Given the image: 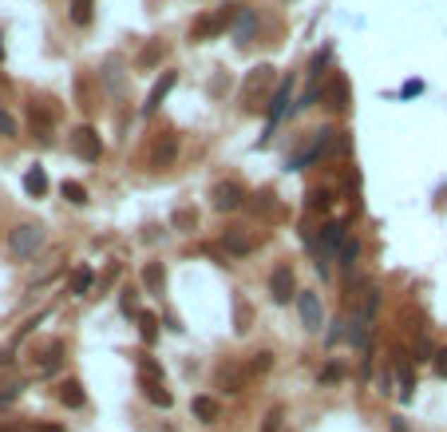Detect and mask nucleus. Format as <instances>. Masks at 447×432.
I'll list each match as a JSON object with an SVG mask.
<instances>
[{
    "label": "nucleus",
    "instance_id": "obj_3",
    "mask_svg": "<svg viewBox=\"0 0 447 432\" xmlns=\"http://www.w3.org/2000/svg\"><path fill=\"white\" fill-rule=\"evenodd\" d=\"M71 151L80 155L83 163H100L103 159V139L95 127H76L71 131Z\"/></svg>",
    "mask_w": 447,
    "mask_h": 432
},
{
    "label": "nucleus",
    "instance_id": "obj_7",
    "mask_svg": "<svg viewBox=\"0 0 447 432\" xmlns=\"http://www.w3.org/2000/svg\"><path fill=\"white\" fill-rule=\"evenodd\" d=\"M28 123H32V131H36L44 143H52V123H56V111H52L48 103H36V100H32L28 103Z\"/></svg>",
    "mask_w": 447,
    "mask_h": 432
},
{
    "label": "nucleus",
    "instance_id": "obj_32",
    "mask_svg": "<svg viewBox=\"0 0 447 432\" xmlns=\"http://www.w3.org/2000/svg\"><path fill=\"white\" fill-rule=\"evenodd\" d=\"M269 365H273V353H254V357H249V373H269Z\"/></svg>",
    "mask_w": 447,
    "mask_h": 432
},
{
    "label": "nucleus",
    "instance_id": "obj_9",
    "mask_svg": "<svg viewBox=\"0 0 447 432\" xmlns=\"http://www.w3.org/2000/svg\"><path fill=\"white\" fill-rule=\"evenodd\" d=\"M179 83V71H162V80L150 88V95H147V103H143V115H155V111L162 107V100L170 95V88Z\"/></svg>",
    "mask_w": 447,
    "mask_h": 432
},
{
    "label": "nucleus",
    "instance_id": "obj_6",
    "mask_svg": "<svg viewBox=\"0 0 447 432\" xmlns=\"http://www.w3.org/2000/svg\"><path fill=\"white\" fill-rule=\"evenodd\" d=\"M210 199H214V211H238L242 202H246V191H242L238 182H218L214 191H210Z\"/></svg>",
    "mask_w": 447,
    "mask_h": 432
},
{
    "label": "nucleus",
    "instance_id": "obj_8",
    "mask_svg": "<svg viewBox=\"0 0 447 432\" xmlns=\"http://www.w3.org/2000/svg\"><path fill=\"white\" fill-rule=\"evenodd\" d=\"M269 83H273V68H269V64H258V68L246 76V83H242V100L254 103V95H261Z\"/></svg>",
    "mask_w": 447,
    "mask_h": 432
},
{
    "label": "nucleus",
    "instance_id": "obj_24",
    "mask_svg": "<svg viewBox=\"0 0 447 432\" xmlns=\"http://www.w3.org/2000/svg\"><path fill=\"white\" fill-rule=\"evenodd\" d=\"M162 60V40H150L147 48L139 52V60H135V68H143V71H150L155 64Z\"/></svg>",
    "mask_w": 447,
    "mask_h": 432
},
{
    "label": "nucleus",
    "instance_id": "obj_20",
    "mask_svg": "<svg viewBox=\"0 0 447 432\" xmlns=\"http://www.w3.org/2000/svg\"><path fill=\"white\" fill-rule=\"evenodd\" d=\"M100 76H103V83H107V88L115 91V95L123 91V60H119V56H111V60L103 64V71H100Z\"/></svg>",
    "mask_w": 447,
    "mask_h": 432
},
{
    "label": "nucleus",
    "instance_id": "obj_15",
    "mask_svg": "<svg viewBox=\"0 0 447 432\" xmlns=\"http://www.w3.org/2000/svg\"><path fill=\"white\" fill-rule=\"evenodd\" d=\"M56 397H60V404H68V409H83V401H88V397H83V385L76 381V377L60 381V392H56Z\"/></svg>",
    "mask_w": 447,
    "mask_h": 432
},
{
    "label": "nucleus",
    "instance_id": "obj_26",
    "mask_svg": "<svg viewBox=\"0 0 447 432\" xmlns=\"http://www.w3.org/2000/svg\"><path fill=\"white\" fill-rule=\"evenodd\" d=\"M242 385H246V373H242V369H222V373H218V389L242 392Z\"/></svg>",
    "mask_w": 447,
    "mask_h": 432
},
{
    "label": "nucleus",
    "instance_id": "obj_18",
    "mask_svg": "<svg viewBox=\"0 0 447 432\" xmlns=\"http://www.w3.org/2000/svg\"><path fill=\"white\" fill-rule=\"evenodd\" d=\"M143 286H147L150 293H162V286H167V270H162V262H147V266H143Z\"/></svg>",
    "mask_w": 447,
    "mask_h": 432
},
{
    "label": "nucleus",
    "instance_id": "obj_31",
    "mask_svg": "<svg viewBox=\"0 0 447 432\" xmlns=\"http://www.w3.org/2000/svg\"><path fill=\"white\" fill-rule=\"evenodd\" d=\"M139 381H162V365L150 361V357H139Z\"/></svg>",
    "mask_w": 447,
    "mask_h": 432
},
{
    "label": "nucleus",
    "instance_id": "obj_5",
    "mask_svg": "<svg viewBox=\"0 0 447 432\" xmlns=\"http://www.w3.org/2000/svg\"><path fill=\"white\" fill-rule=\"evenodd\" d=\"M297 313H301V322H305V329L321 333V325H325V310H321L317 293H297Z\"/></svg>",
    "mask_w": 447,
    "mask_h": 432
},
{
    "label": "nucleus",
    "instance_id": "obj_16",
    "mask_svg": "<svg viewBox=\"0 0 447 432\" xmlns=\"http://www.w3.org/2000/svg\"><path fill=\"white\" fill-rule=\"evenodd\" d=\"M139 389L147 392V401L159 404V409H170V404H174V397H170V389L162 381H139Z\"/></svg>",
    "mask_w": 447,
    "mask_h": 432
},
{
    "label": "nucleus",
    "instance_id": "obj_23",
    "mask_svg": "<svg viewBox=\"0 0 447 432\" xmlns=\"http://www.w3.org/2000/svg\"><path fill=\"white\" fill-rule=\"evenodd\" d=\"M139 333H143V341L147 345L159 341V317H155L150 310H139Z\"/></svg>",
    "mask_w": 447,
    "mask_h": 432
},
{
    "label": "nucleus",
    "instance_id": "obj_19",
    "mask_svg": "<svg viewBox=\"0 0 447 432\" xmlns=\"http://www.w3.org/2000/svg\"><path fill=\"white\" fill-rule=\"evenodd\" d=\"M289 91H293V76H289V80H281V83H278V91H273V103H269V119H273V123H278L281 115H285Z\"/></svg>",
    "mask_w": 447,
    "mask_h": 432
},
{
    "label": "nucleus",
    "instance_id": "obj_33",
    "mask_svg": "<svg viewBox=\"0 0 447 432\" xmlns=\"http://www.w3.org/2000/svg\"><path fill=\"white\" fill-rule=\"evenodd\" d=\"M281 421H285V412H281V409H269L266 421H261V432H281Z\"/></svg>",
    "mask_w": 447,
    "mask_h": 432
},
{
    "label": "nucleus",
    "instance_id": "obj_4",
    "mask_svg": "<svg viewBox=\"0 0 447 432\" xmlns=\"http://www.w3.org/2000/svg\"><path fill=\"white\" fill-rule=\"evenodd\" d=\"M269 293H273L278 305H285L289 298H297V281H293V270H289V266H278V270L269 274Z\"/></svg>",
    "mask_w": 447,
    "mask_h": 432
},
{
    "label": "nucleus",
    "instance_id": "obj_2",
    "mask_svg": "<svg viewBox=\"0 0 447 432\" xmlns=\"http://www.w3.org/2000/svg\"><path fill=\"white\" fill-rule=\"evenodd\" d=\"M234 12H238V4H230V8L210 12L202 21H194L190 24V40H214V36H222V32L230 28V21H234Z\"/></svg>",
    "mask_w": 447,
    "mask_h": 432
},
{
    "label": "nucleus",
    "instance_id": "obj_29",
    "mask_svg": "<svg viewBox=\"0 0 447 432\" xmlns=\"http://www.w3.org/2000/svg\"><path fill=\"white\" fill-rule=\"evenodd\" d=\"M249 325H254V313H249L246 298H238V302H234V329H238V333H246Z\"/></svg>",
    "mask_w": 447,
    "mask_h": 432
},
{
    "label": "nucleus",
    "instance_id": "obj_11",
    "mask_svg": "<svg viewBox=\"0 0 447 432\" xmlns=\"http://www.w3.org/2000/svg\"><path fill=\"white\" fill-rule=\"evenodd\" d=\"M230 28H234V40L238 44H249V36H254V28H258V12L254 8H242L234 12V21H230Z\"/></svg>",
    "mask_w": 447,
    "mask_h": 432
},
{
    "label": "nucleus",
    "instance_id": "obj_14",
    "mask_svg": "<svg viewBox=\"0 0 447 432\" xmlns=\"http://www.w3.org/2000/svg\"><path fill=\"white\" fill-rule=\"evenodd\" d=\"M91 281H95V274H91V266H76L68 278V293L71 298H88L91 293Z\"/></svg>",
    "mask_w": 447,
    "mask_h": 432
},
{
    "label": "nucleus",
    "instance_id": "obj_39",
    "mask_svg": "<svg viewBox=\"0 0 447 432\" xmlns=\"http://www.w3.org/2000/svg\"><path fill=\"white\" fill-rule=\"evenodd\" d=\"M40 322H44V313H40V317H28V322L20 325V333H16V341H24V337H28V333L36 329V325H40Z\"/></svg>",
    "mask_w": 447,
    "mask_h": 432
},
{
    "label": "nucleus",
    "instance_id": "obj_12",
    "mask_svg": "<svg viewBox=\"0 0 447 432\" xmlns=\"http://www.w3.org/2000/svg\"><path fill=\"white\" fill-rule=\"evenodd\" d=\"M174 155H179V139H174V135H162V139L155 143V151H150V167H170Z\"/></svg>",
    "mask_w": 447,
    "mask_h": 432
},
{
    "label": "nucleus",
    "instance_id": "obj_25",
    "mask_svg": "<svg viewBox=\"0 0 447 432\" xmlns=\"http://www.w3.org/2000/svg\"><path fill=\"white\" fill-rule=\"evenodd\" d=\"M91 16H95V0H71V21L80 24V28H88Z\"/></svg>",
    "mask_w": 447,
    "mask_h": 432
},
{
    "label": "nucleus",
    "instance_id": "obj_44",
    "mask_svg": "<svg viewBox=\"0 0 447 432\" xmlns=\"http://www.w3.org/2000/svg\"><path fill=\"white\" fill-rule=\"evenodd\" d=\"M32 432H64V428H60V424H52V421H48V424H36Z\"/></svg>",
    "mask_w": 447,
    "mask_h": 432
},
{
    "label": "nucleus",
    "instance_id": "obj_13",
    "mask_svg": "<svg viewBox=\"0 0 447 432\" xmlns=\"http://www.w3.org/2000/svg\"><path fill=\"white\" fill-rule=\"evenodd\" d=\"M190 412H194V416H198L202 424H218L222 404L214 401V397H194V401H190Z\"/></svg>",
    "mask_w": 447,
    "mask_h": 432
},
{
    "label": "nucleus",
    "instance_id": "obj_27",
    "mask_svg": "<svg viewBox=\"0 0 447 432\" xmlns=\"http://www.w3.org/2000/svg\"><path fill=\"white\" fill-rule=\"evenodd\" d=\"M305 206L309 211H328V206H333V194H328L325 187H313V191L305 194Z\"/></svg>",
    "mask_w": 447,
    "mask_h": 432
},
{
    "label": "nucleus",
    "instance_id": "obj_1",
    "mask_svg": "<svg viewBox=\"0 0 447 432\" xmlns=\"http://www.w3.org/2000/svg\"><path fill=\"white\" fill-rule=\"evenodd\" d=\"M44 246V226H36V222H24V226H16V230L8 234V250L12 258H32V254Z\"/></svg>",
    "mask_w": 447,
    "mask_h": 432
},
{
    "label": "nucleus",
    "instance_id": "obj_42",
    "mask_svg": "<svg viewBox=\"0 0 447 432\" xmlns=\"http://www.w3.org/2000/svg\"><path fill=\"white\" fill-rule=\"evenodd\" d=\"M419 91H424V83H419V80H412V83H404V95H419Z\"/></svg>",
    "mask_w": 447,
    "mask_h": 432
},
{
    "label": "nucleus",
    "instance_id": "obj_37",
    "mask_svg": "<svg viewBox=\"0 0 447 432\" xmlns=\"http://www.w3.org/2000/svg\"><path fill=\"white\" fill-rule=\"evenodd\" d=\"M16 397H20V385H8V389H0V409H4V404H12Z\"/></svg>",
    "mask_w": 447,
    "mask_h": 432
},
{
    "label": "nucleus",
    "instance_id": "obj_10",
    "mask_svg": "<svg viewBox=\"0 0 447 432\" xmlns=\"http://www.w3.org/2000/svg\"><path fill=\"white\" fill-rule=\"evenodd\" d=\"M325 103H328L333 111H345L348 103H352V91H348V80L340 76V71L333 76V80H328V88H325Z\"/></svg>",
    "mask_w": 447,
    "mask_h": 432
},
{
    "label": "nucleus",
    "instance_id": "obj_36",
    "mask_svg": "<svg viewBox=\"0 0 447 432\" xmlns=\"http://www.w3.org/2000/svg\"><path fill=\"white\" fill-rule=\"evenodd\" d=\"M0 135H8V139L16 135V119H12L8 111H0Z\"/></svg>",
    "mask_w": 447,
    "mask_h": 432
},
{
    "label": "nucleus",
    "instance_id": "obj_30",
    "mask_svg": "<svg viewBox=\"0 0 447 432\" xmlns=\"http://www.w3.org/2000/svg\"><path fill=\"white\" fill-rule=\"evenodd\" d=\"M337 254H340V262H345L348 270H352V266H357V258H360V242H357V238H345Z\"/></svg>",
    "mask_w": 447,
    "mask_h": 432
},
{
    "label": "nucleus",
    "instance_id": "obj_21",
    "mask_svg": "<svg viewBox=\"0 0 447 432\" xmlns=\"http://www.w3.org/2000/svg\"><path fill=\"white\" fill-rule=\"evenodd\" d=\"M170 226L182 230V234H190L194 226H198V211H194V206H179V211L170 214Z\"/></svg>",
    "mask_w": 447,
    "mask_h": 432
},
{
    "label": "nucleus",
    "instance_id": "obj_43",
    "mask_svg": "<svg viewBox=\"0 0 447 432\" xmlns=\"http://www.w3.org/2000/svg\"><path fill=\"white\" fill-rule=\"evenodd\" d=\"M0 432H32V424H4Z\"/></svg>",
    "mask_w": 447,
    "mask_h": 432
},
{
    "label": "nucleus",
    "instance_id": "obj_41",
    "mask_svg": "<svg viewBox=\"0 0 447 432\" xmlns=\"http://www.w3.org/2000/svg\"><path fill=\"white\" fill-rule=\"evenodd\" d=\"M380 392H392V369L384 365V373H380Z\"/></svg>",
    "mask_w": 447,
    "mask_h": 432
},
{
    "label": "nucleus",
    "instance_id": "obj_45",
    "mask_svg": "<svg viewBox=\"0 0 447 432\" xmlns=\"http://www.w3.org/2000/svg\"><path fill=\"white\" fill-rule=\"evenodd\" d=\"M0 64H4V40H0Z\"/></svg>",
    "mask_w": 447,
    "mask_h": 432
},
{
    "label": "nucleus",
    "instance_id": "obj_40",
    "mask_svg": "<svg viewBox=\"0 0 447 432\" xmlns=\"http://www.w3.org/2000/svg\"><path fill=\"white\" fill-rule=\"evenodd\" d=\"M416 361H431V345H427V337L416 341Z\"/></svg>",
    "mask_w": 447,
    "mask_h": 432
},
{
    "label": "nucleus",
    "instance_id": "obj_38",
    "mask_svg": "<svg viewBox=\"0 0 447 432\" xmlns=\"http://www.w3.org/2000/svg\"><path fill=\"white\" fill-rule=\"evenodd\" d=\"M431 361H436L439 377H447V349H436V353H431Z\"/></svg>",
    "mask_w": 447,
    "mask_h": 432
},
{
    "label": "nucleus",
    "instance_id": "obj_17",
    "mask_svg": "<svg viewBox=\"0 0 447 432\" xmlns=\"http://www.w3.org/2000/svg\"><path fill=\"white\" fill-rule=\"evenodd\" d=\"M24 191H28L32 199H44V194H48V175H44V167H28V175H24Z\"/></svg>",
    "mask_w": 447,
    "mask_h": 432
},
{
    "label": "nucleus",
    "instance_id": "obj_34",
    "mask_svg": "<svg viewBox=\"0 0 447 432\" xmlns=\"http://www.w3.org/2000/svg\"><path fill=\"white\" fill-rule=\"evenodd\" d=\"M340 377H345V369H340L337 361H333V365H325V369H321V385H333V381H340Z\"/></svg>",
    "mask_w": 447,
    "mask_h": 432
},
{
    "label": "nucleus",
    "instance_id": "obj_28",
    "mask_svg": "<svg viewBox=\"0 0 447 432\" xmlns=\"http://www.w3.org/2000/svg\"><path fill=\"white\" fill-rule=\"evenodd\" d=\"M226 250L234 254V258H246V254H254V242H249L246 234H226Z\"/></svg>",
    "mask_w": 447,
    "mask_h": 432
},
{
    "label": "nucleus",
    "instance_id": "obj_22",
    "mask_svg": "<svg viewBox=\"0 0 447 432\" xmlns=\"http://www.w3.org/2000/svg\"><path fill=\"white\" fill-rule=\"evenodd\" d=\"M60 194L71 202V206H88V187H83V182H76V179H64Z\"/></svg>",
    "mask_w": 447,
    "mask_h": 432
},
{
    "label": "nucleus",
    "instance_id": "obj_35",
    "mask_svg": "<svg viewBox=\"0 0 447 432\" xmlns=\"http://www.w3.org/2000/svg\"><path fill=\"white\" fill-rule=\"evenodd\" d=\"M119 305H123V313H139V298H135V290H123V298H119Z\"/></svg>",
    "mask_w": 447,
    "mask_h": 432
}]
</instances>
